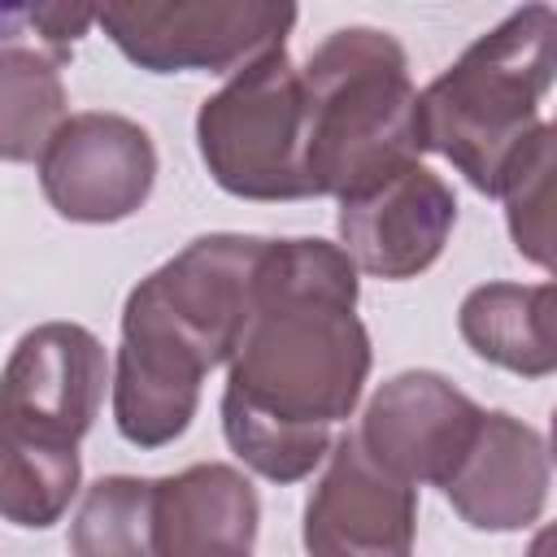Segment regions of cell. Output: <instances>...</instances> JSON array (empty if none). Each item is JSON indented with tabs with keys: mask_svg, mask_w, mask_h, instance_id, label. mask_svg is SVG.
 <instances>
[{
	"mask_svg": "<svg viewBox=\"0 0 557 557\" xmlns=\"http://www.w3.org/2000/svg\"><path fill=\"white\" fill-rule=\"evenodd\" d=\"M357 265L331 239H265L252 313L226 361L222 435L270 483L309 479L370 379Z\"/></svg>",
	"mask_w": 557,
	"mask_h": 557,
	"instance_id": "6da1fadb",
	"label": "cell"
},
{
	"mask_svg": "<svg viewBox=\"0 0 557 557\" xmlns=\"http://www.w3.org/2000/svg\"><path fill=\"white\" fill-rule=\"evenodd\" d=\"M261 252V235H200L131 287L113 361V422L126 444L165 448L191 426L205 374L244 335Z\"/></svg>",
	"mask_w": 557,
	"mask_h": 557,
	"instance_id": "7a4b0ae2",
	"label": "cell"
},
{
	"mask_svg": "<svg viewBox=\"0 0 557 557\" xmlns=\"http://www.w3.org/2000/svg\"><path fill=\"white\" fill-rule=\"evenodd\" d=\"M557 70V13L522 4L479 35L440 78L418 91L422 152H440L483 196H500L513 165L531 152L540 104Z\"/></svg>",
	"mask_w": 557,
	"mask_h": 557,
	"instance_id": "3957f363",
	"label": "cell"
},
{
	"mask_svg": "<svg viewBox=\"0 0 557 557\" xmlns=\"http://www.w3.org/2000/svg\"><path fill=\"white\" fill-rule=\"evenodd\" d=\"M309 196H352L422 157L405 48L374 26L331 30L300 65Z\"/></svg>",
	"mask_w": 557,
	"mask_h": 557,
	"instance_id": "277c9868",
	"label": "cell"
},
{
	"mask_svg": "<svg viewBox=\"0 0 557 557\" xmlns=\"http://www.w3.org/2000/svg\"><path fill=\"white\" fill-rule=\"evenodd\" d=\"M196 148L209 178L239 200H309L305 91L287 44L252 57L200 100Z\"/></svg>",
	"mask_w": 557,
	"mask_h": 557,
	"instance_id": "5b68a950",
	"label": "cell"
},
{
	"mask_svg": "<svg viewBox=\"0 0 557 557\" xmlns=\"http://www.w3.org/2000/svg\"><path fill=\"white\" fill-rule=\"evenodd\" d=\"M117 52L148 74H235L252 57L283 48L296 4L283 0H122L96 9Z\"/></svg>",
	"mask_w": 557,
	"mask_h": 557,
	"instance_id": "8992f818",
	"label": "cell"
},
{
	"mask_svg": "<svg viewBox=\"0 0 557 557\" xmlns=\"http://www.w3.org/2000/svg\"><path fill=\"white\" fill-rule=\"evenodd\" d=\"M39 187L65 222H122L157 187V144L122 113H70L39 152Z\"/></svg>",
	"mask_w": 557,
	"mask_h": 557,
	"instance_id": "52a82bcc",
	"label": "cell"
},
{
	"mask_svg": "<svg viewBox=\"0 0 557 557\" xmlns=\"http://www.w3.org/2000/svg\"><path fill=\"white\" fill-rule=\"evenodd\" d=\"M413 535L418 487L383 470L357 431H344L305 500V557H413Z\"/></svg>",
	"mask_w": 557,
	"mask_h": 557,
	"instance_id": "ba28073f",
	"label": "cell"
},
{
	"mask_svg": "<svg viewBox=\"0 0 557 557\" xmlns=\"http://www.w3.org/2000/svg\"><path fill=\"white\" fill-rule=\"evenodd\" d=\"M104 344L78 322L30 326L0 370V418L52 444H78L104 400Z\"/></svg>",
	"mask_w": 557,
	"mask_h": 557,
	"instance_id": "9c48e42d",
	"label": "cell"
},
{
	"mask_svg": "<svg viewBox=\"0 0 557 557\" xmlns=\"http://www.w3.org/2000/svg\"><path fill=\"white\" fill-rule=\"evenodd\" d=\"M335 226L339 248L357 265V274L400 283L440 261L457 226V196L435 170L413 161L344 196Z\"/></svg>",
	"mask_w": 557,
	"mask_h": 557,
	"instance_id": "30bf717a",
	"label": "cell"
},
{
	"mask_svg": "<svg viewBox=\"0 0 557 557\" xmlns=\"http://www.w3.org/2000/svg\"><path fill=\"white\" fill-rule=\"evenodd\" d=\"M483 409L453 387L435 370H400L387 383L374 387L366 400L357 440L361 448L405 479L409 487L418 483H444L457 457L466 453Z\"/></svg>",
	"mask_w": 557,
	"mask_h": 557,
	"instance_id": "8fae6325",
	"label": "cell"
},
{
	"mask_svg": "<svg viewBox=\"0 0 557 557\" xmlns=\"http://www.w3.org/2000/svg\"><path fill=\"white\" fill-rule=\"evenodd\" d=\"M553 487V461L544 435L505 413L483 409L466 453L440 483L448 505L470 522L474 531H527L540 522Z\"/></svg>",
	"mask_w": 557,
	"mask_h": 557,
	"instance_id": "7c38bea8",
	"label": "cell"
},
{
	"mask_svg": "<svg viewBox=\"0 0 557 557\" xmlns=\"http://www.w3.org/2000/svg\"><path fill=\"white\" fill-rule=\"evenodd\" d=\"M261 500L244 470L196 461L152 479V553L157 557H252Z\"/></svg>",
	"mask_w": 557,
	"mask_h": 557,
	"instance_id": "4fadbf2b",
	"label": "cell"
},
{
	"mask_svg": "<svg viewBox=\"0 0 557 557\" xmlns=\"http://www.w3.org/2000/svg\"><path fill=\"white\" fill-rule=\"evenodd\" d=\"M553 309V283H479L457 309V331L479 361L522 379H548L557 370Z\"/></svg>",
	"mask_w": 557,
	"mask_h": 557,
	"instance_id": "5bb4252c",
	"label": "cell"
},
{
	"mask_svg": "<svg viewBox=\"0 0 557 557\" xmlns=\"http://www.w3.org/2000/svg\"><path fill=\"white\" fill-rule=\"evenodd\" d=\"M83 483L78 444H52L0 418V518L44 531L65 518Z\"/></svg>",
	"mask_w": 557,
	"mask_h": 557,
	"instance_id": "9a60e30c",
	"label": "cell"
},
{
	"mask_svg": "<svg viewBox=\"0 0 557 557\" xmlns=\"http://www.w3.org/2000/svg\"><path fill=\"white\" fill-rule=\"evenodd\" d=\"M61 65L65 57L35 44L0 48V161H39L52 131L70 117Z\"/></svg>",
	"mask_w": 557,
	"mask_h": 557,
	"instance_id": "2e32d148",
	"label": "cell"
},
{
	"mask_svg": "<svg viewBox=\"0 0 557 557\" xmlns=\"http://www.w3.org/2000/svg\"><path fill=\"white\" fill-rule=\"evenodd\" d=\"M70 557H157L152 553V479H96L70 522Z\"/></svg>",
	"mask_w": 557,
	"mask_h": 557,
	"instance_id": "e0dca14e",
	"label": "cell"
},
{
	"mask_svg": "<svg viewBox=\"0 0 557 557\" xmlns=\"http://www.w3.org/2000/svg\"><path fill=\"white\" fill-rule=\"evenodd\" d=\"M553 148H557V126L548 122L500 187L509 239L540 270H553Z\"/></svg>",
	"mask_w": 557,
	"mask_h": 557,
	"instance_id": "ac0fdd59",
	"label": "cell"
},
{
	"mask_svg": "<svg viewBox=\"0 0 557 557\" xmlns=\"http://www.w3.org/2000/svg\"><path fill=\"white\" fill-rule=\"evenodd\" d=\"M26 22L35 26L39 48L70 57V48L91 30L96 9H87V4H26Z\"/></svg>",
	"mask_w": 557,
	"mask_h": 557,
	"instance_id": "d6986e66",
	"label": "cell"
},
{
	"mask_svg": "<svg viewBox=\"0 0 557 557\" xmlns=\"http://www.w3.org/2000/svg\"><path fill=\"white\" fill-rule=\"evenodd\" d=\"M26 4H0V48L26 44Z\"/></svg>",
	"mask_w": 557,
	"mask_h": 557,
	"instance_id": "ffe728a7",
	"label": "cell"
}]
</instances>
